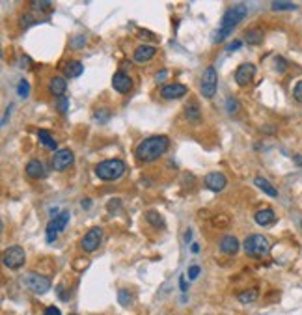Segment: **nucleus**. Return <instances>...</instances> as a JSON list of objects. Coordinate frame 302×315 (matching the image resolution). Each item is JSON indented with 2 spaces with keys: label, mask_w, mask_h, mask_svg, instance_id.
I'll return each mask as SVG.
<instances>
[{
  "label": "nucleus",
  "mask_w": 302,
  "mask_h": 315,
  "mask_svg": "<svg viewBox=\"0 0 302 315\" xmlns=\"http://www.w3.org/2000/svg\"><path fill=\"white\" fill-rule=\"evenodd\" d=\"M170 148V138L164 135H155L149 136V138L142 140L138 144V148L134 150V157L138 159V162L144 164H149V162H155L159 160L160 157L168 151Z\"/></svg>",
  "instance_id": "nucleus-1"
},
{
  "label": "nucleus",
  "mask_w": 302,
  "mask_h": 315,
  "mask_svg": "<svg viewBox=\"0 0 302 315\" xmlns=\"http://www.w3.org/2000/svg\"><path fill=\"white\" fill-rule=\"evenodd\" d=\"M246 11L248 10H246L245 4L231 6L230 10L224 11V15H222V19H220V25H218V30L213 34V39H211L213 45H218V43L224 41L226 37H230L233 28H235V26L246 17Z\"/></svg>",
  "instance_id": "nucleus-2"
},
{
  "label": "nucleus",
  "mask_w": 302,
  "mask_h": 315,
  "mask_svg": "<svg viewBox=\"0 0 302 315\" xmlns=\"http://www.w3.org/2000/svg\"><path fill=\"white\" fill-rule=\"evenodd\" d=\"M95 176L101 181H118L125 174V162L122 159H108L103 160L93 168Z\"/></svg>",
  "instance_id": "nucleus-3"
},
{
  "label": "nucleus",
  "mask_w": 302,
  "mask_h": 315,
  "mask_svg": "<svg viewBox=\"0 0 302 315\" xmlns=\"http://www.w3.org/2000/svg\"><path fill=\"white\" fill-rule=\"evenodd\" d=\"M243 250L246 252V256L250 258H265L271 252V243L265 235H259V233H254L250 237H246L245 244H243Z\"/></svg>",
  "instance_id": "nucleus-4"
},
{
  "label": "nucleus",
  "mask_w": 302,
  "mask_h": 315,
  "mask_svg": "<svg viewBox=\"0 0 302 315\" xmlns=\"http://www.w3.org/2000/svg\"><path fill=\"white\" fill-rule=\"evenodd\" d=\"M26 261V254L25 248H21L19 244H13V246L6 248L4 256H2V263L4 267H8L10 270H17L21 269Z\"/></svg>",
  "instance_id": "nucleus-5"
},
{
  "label": "nucleus",
  "mask_w": 302,
  "mask_h": 315,
  "mask_svg": "<svg viewBox=\"0 0 302 315\" xmlns=\"http://www.w3.org/2000/svg\"><path fill=\"white\" fill-rule=\"evenodd\" d=\"M23 285L28 287L32 293L43 295L51 289V280L47 278V276H41V274H37V272H28L23 276Z\"/></svg>",
  "instance_id": "nucleus-6"
},
{
  "label": "nucleus",
  "mask_w": 302,
  "mask_h": 315,
  "mask_svg": "<svg viewBox=\"0 0 302 315\" xmlns=\"http://www.w3.org/2000/svg\"><path fill=\"white\" fill-rule=\"evenodd\" d=\"M216 84H218V75H216L215 66H209V68H205L204 75H202V80H200V90H202V93H204L205 99H213V97H215Z\"/></svg>",
  "instance_id": "nucleus-7"
},
{
  "label": "nucleus",
  "mask_w": 302,
  "mask_h": 315,
  "mask_svg": "<svg viewBox=\"0 0 302 315\" xmlns=\"http://www.w3.org/2000/svg\"><path fill=\"white\" fill-rule=\"evenodd\" d=\"M69 218H71L69 211H62V213H58L54 218H51V222L47 224V243H54V241H56L58 233L66 229Z\"/></svg>",
  "instance_id": "nucleus-8"
},
{
  "label": "nucleus",
  "mask_w": 302,
  "mask_h": 315,
  "mask_svg": "<svg viewBox=\"0 0 302 315\" xmlns=\"http://www.w3.org/2000/svg\"><path fill=\"white\" fill-rule=\"evenodd\" d=\"M101 241H103V229H101V227H97V226L90 227L86 235L82 237L80 246H82V250H84V252L92 254V252H95V250L99 248Z\"/></svg>",
  "instance_id": "nucleus-9"
},
{
  "label": "nucleus",
  "mask_w": 302,
  "mask_h": 315,
  "mask_svg": "<svg viewBox=\"0 0 302 315\" xmlns=\"http://www.w3.org/2000/svg\"><path fill=\"white\" fill-rule=\"evenodd\" d=\"M254 77H256V66L254 64H241L239 68H237L235 71V82L241 86V88H245V86H248V84H252V80H254Z\"/></svg>",
  "instance_id": "nucleus-10"
},
{
  "label": "nucleus",
  "mask_w": 302,
  "mask_h": 315,
  "mask_svg": "<svg viewBox=\"0 0 302 315\" xmlns=\"http://www.w3.org/2000/svg\"><path fill=\"white\" fill-rule=\"evenodd\" d=\"M73 160H75V155L71 150H58L54 151V157H52V168L56 172H64L73 164Z\"/></svg>",
  "instance_id": "nucleus-11"
},
{
  "label": "nucleus",
  "mask_w": 302,
  "mask_h": 315,
  "mask_svg": "<svg viewBox=\"0 0 302 315\" xmlns=\"http://www.w3.org/2000/svg\"><path fill=\"white\" fill-rule=\"evenodd\" d=\"M187 93H189L187 86H185V84H179V82L164 84L163 88H160V97L166 99V101H174V99L185 97Z\"/></svg>",
  "instance_id": "nucleus-12"
},
{
  "label": "nucleus",
  "mask_w": 302,
  "mask_h": 315,
  "mask_svg": "<svg viewBox=\"0 0 302 315\" xmlns=\"http://www.w3.org/2000/svg\"><path fill=\"white\" fill-rule=\"evenodd\" d=\"M157 47L153 45H138L133 51V62L136 64H148L157 56Z\"/></svg>",
  "instance_id": "nucleus-13"
},
{
  "label": "nucleus",
  "mask_w": 302,
  "mask_h": 315,
  "mask_svg": "<svg viewBox=\"0 0 302 315\" xmlns=\"http://www.w3.org/2000/svg\"><path fill=\"white\" fill-rule=\"evenodd\" d=\"M226 183H228V179L222 172H211L205 176V186L213 192H222L226 188Z\"/></svg>",
  "instance_id": "nucleus-14"
},
{
  "label": "nucleus",
  "mask_w": 302,
  "mask_h": 315,
  "mask_svg": "<svg viewBox=\"0 0 302 315\" xmlns=\"http://www.w3.org/2000/svg\"><path fill=\"white\" fill-rule=\"evenodd\" d=\"M112 88L116 90L118 93H129L131 92V88H133V78L129 77V75H125V73H122V71L114 73Z\"/></svg>",
  "instance_id": "nucleus-15"
},
{
  "label": "nucleus",
  "mask_w": 302,
  "mask_h": 315,
  "mask_svg": "<svg viewBox=\"0 0 302 315\" xmlns=\"http://www.w3.org/2000/svg\"><path fill=\"white\" fill-rule=\"evenodd\" d=\"M254 220H256L257 226L267 227L276 222V213L272 211V209H269V207H265V209H259V211L254 215Z\"/></svg>",
  "instance_id": "nucleus-16"
},
{
  "label": "nucleus",
  "mask_w": 302,
  "mask_h": 315,
  "mask_svg": "<svg viewBox=\"0 0 302 315\" xmlns=\"http://www.w3.org/2000/svg\"><path fill=\"white\" fill-rule=\"evenodd\" d=\"M239 248H241V244L233 235H224L220 239V252L226 254V256H235L239 252Z\"/></svg>",
  "instance_id": "nucleus-17"
},
{
  "label": "nucleus",
  "mask_w": 302,
  "mask_h": 315,
  "mask_svg": "<svg viewBox=\"0 0 302 315\" xmlns=\"http://www.w3.org/2000/svg\"><path fill=\"white\" fill-rule=\"evenodd\" d=\"M26 176L30 177V179H43L45 177V168H43V164L37 159H32L26 164Z\"/></svg>",
  "instance_id": "nucleus-18"
},
{
  "label": "nucleus",
  "mask_w": 302,
  "mask_h": 315,
  "mask_svg": "<svg viewBox=\"0 0 302 315\" xmlns=\"http://www.w3.org/2000/svg\"><path fill=\"white\" fill-rule=\"evenodd\" d=\"M66 90H67V80L64 77H52L51 80H49V92H51L52 95H56L58 99L64 97Z\"/></svg>",
  "instance_id": "nucleus-19"
},
{
  "label": "nucleus",
  "mask_w": 302,
  "mask_h": 315,
  "mask_svg": "<svg viewBox=\"0 0 302 315\" xmlns=\"http://www.w3.org/2000/svg\"><path fill=\"white\" fill-rule=\"evenodd\" d=\"M82 71H84V66H82L80 60H69V62H66V66H64V73H66V77H69V78L80 77Z\"/></svg>",
  "instance_id": "nucleus-20"
},
{
  "label": "nucleus",
  "mask_w": 302,
  "mask_h": 315,
  "mask_svg": "<svg viewBox=\"0 0 302 315\" xmlns=\"http://www.w3.org/2000/svg\"><path fill=\"white\" fill-rule=\"evenodd\" d=\"M254 185L259 188V191H263L267 194V196H271V198H278V191L274 188V185H272L271 181H267L265 177H256L254 179Z\"/></svg>",
  "instance_id": "nucleus-21"
},
{
  "label": "nucleus",
  "mask_w": 302,
  "mask_h": 315,
  "mask_svg": "<svg viewBox=\"0 0 302 315\" xmlns=\"http://www.w3.org/2000/svg\"><path fill=\"white\" fill-rule=\"evenodd\" d=\"M37 138H39V144L45 148V150H51L54 151L56 150V140L52 138L51 133L47 129H39V133H37Z\"/></svg>",
  "instance_id": "nucleus-22"
},
{
  "label": "nucleus",
  "mask_w": 302,
  "mask_h": 315,
  "mask_svg": "<svg viewBox=\"0 0 302 315\" xmlns=\"http://www.w3.org/2000/svg\"><path fill=\"white\" fill-rule=\"evenodd\" d=\"M144 218H146V222L149 224V226H153V227H157V229H163L164 227V218H163V215H160L159 211H148L146 215H144Z\"/></svg>",
  "instance_id": "nucleus-23"
},
{
  "label": "nucleus",
  "mask_w": 302,
  "mask_h": 315,
  "mask_svg": "<svg viewBox=\"0 0 302 315\" xmlns=\"http://www.w3.org/2000/svg\"><path fill=\"white\" fill-rule=\"evenodd\" d=\"M185 118L189 119V121H198V119L202 118V110L196 101H190V103L185 107Z\"/></svg>",
  "instance_id": "nucleus-24"
},
{
  "label": "nucleus",
  "mask_w": 302,
  "mask_h": 315,
  "mask_svg": "<svg viewBox=\"0 0 302 315\" xmlns=\"http://www.w3.org/2000/svg\"><path fill=\"white\" fill-rule=\"evenodd\" d=\"M245 37H246V43H250V45H259V43L263 41L265 34H263L261 28H250V30L245 32Z\"/></svg>",
  "instance_id": "nucleus-25"
},
{
  "label": "nucleus",
  "mask_w": 302,
  "mask_h": 315,
  "mask_svg": "<svg viewBox=\"0 0 302 315\" xmlns=\"http://www.w3.org/2000/svg\"><path fill=\"white\" fill-rule=\"evenodd\" d=\"M257 297H259L257 289H245V291H241V293H239V297H237V299L241 300L243 304H250V302L257 300Z\"/></svg>",
  "instance_id": "nucleus-26"
},
{
  "label": "nucleus",
  "mask_w": 302,
  "mask_h": 315,
  "mask_svg": "<svg viewBox=\"0 0 302 315\" xmlns=\"http://www.w3.org/2000/svg\"><path fill=\"white\" fill-rule=\"evenodd\" d=\"M271 8L274 11H293V10H297L298 6L293 4V2H282V0H278V2H272Z\"/></svg>",
  "instance_id": "nucleus-27"
},
{
  "label": "nucleus",
  "mask_w": 302,
  "mask_h": 315,
  "mask_svg": "<svg viewBox=\"0 0 302 315\" xmlns=\"http://www.w3.org/2000/svg\"><path fill=\"white\" fill-rule=\"evenodd\" d=\"M118 302L123 306V308H129V306L133 304V295L129 293L127 289H119L118 291Z\"/></svg>",
  "instance_id": "nucleus-28"
},
{
  "label": "nucleus",
  "mask_w": 302,
  "mask_h": 315,
  "mask_svg": "<svg viewBox=\"0 0 302 315\" xmlns=\"http://www.w3.org/2000/svg\"><path fill=\"white\" fill-rule=\"evenodd\" d=\"M226 110H228V114H237L239 110H241V107H239V103H237L235 97L226 99Z\"/></svg>",
  "instance_id": "nucleus-29"
},
{
  "label": "nucleus",
  "mask_w": 302,
  "mask_h": 315,
  "mask_svg": "<svg viewBox=\"0 0 302 315\" xmlns=\"http://www.w3.org/2000/svg\"><path fill=\"white\" fill-rule=\"evenodd\" d=\"M69 47H71V49H84V47H86V36H82V34L75 36L71 41H69Z\"/></svg>",
  "instance_id": "nucleus-30"
},
{
  "label": "nucleus",
  "mask_w": 302,
  "mask_h": 315,
  "mask_svg": "<svg viewBox=\"0 0 302 315\" xmlns=\"http://www.w3.org/2000/svg\"><path fill=\"white\" fill-rule=\"evenodd\" d=\"M28 93H30V86H28V82H26V80H21L19 86H17V95H19L21 99H26L28 97Z\"/></svg>",
  "instance_id": "nucleus-31"
},
{
  "label": "nucleus",
  "mask_w": 302,
  "mask_h": 315,
  "mask_svg": "<svg viewBox=\"0 0 302 315\" xmlns=\"http://www.w3.org/2000/svg\"><path fill=\"white\" fill-rule=\"evenodd\" d=\"M19 21L23 26H32V25H36V17L32 15V13H25V15H21Z\"/></svg>",
  "instance_id": "nucleus-32"
},
{
  "label": "nucleus",
  "mask_w": 302,
  "mask_h": 315,
  "mask_svg": "<svg viewBox=\"0 0 302 315\" xmlns=\"http://www.w3.org/2000/svg\"><path fill=\"white\" fill-rule=\"evenodd\" d=\"M58 110H60V114H67V110H69V99L66 95L58 99Z\"/></svg>",
  "instance_id": "nucleus-33"
},
{
  "label": "nucleus",
  "mask_w": 302,
  "mask_h": 315,
  "mask_svg": "<svg viewBox=\"0 0 302 315\" xmlns=\"http://www.w3.org/2000/svg\"><path fill=\"white\" fill-rule=\"evenodd\" d=\"M293 97H295L297 103H302V80H298V82L295 84V88H293Z\"/></svg>",
  "instance_id": "nucleus-34"
},
{
  "label": "nucleus",
  "mask_w": 302,
  "mask_h": 315,
  "mask_svg": "<svg viewBox=\"0 0 302 315\" xmlns=\"http://www.w3.org/2000/svg\"><path fill=\"white\" fill-rule=\"evenodd\" d=\"M274 66H276V71L278 73H284L287 69V62L284 60L282 56H276L274 58Z\"/></svg>",
  "instance_id": "nucleus-35"
},
{
  "label": "nucleus",
  "mask_w": 302,
  "mask_h": 315,
  "mask_svg": "<svg viewBox=\"0 0 302 315\" xmlns=\"http://www.w3.org/2000/svg\"><path fill=\"white\" fill-rule=\"evenodd\" d=\"M200 272H202V269L198 267V265H192V267H189V280H196L198 276H200Z\"/></svg>",
  "instance_id": "nucleus-36"
},
{
  "label": "nucleus",
  "mask_w": 302,
  "mask_h": 315,
  "mask_svg": "<svg viewBox=\"0 0 302 315\" xmlns=\"http://www.w3.org/2000/svg\"><path fill=\"white\" fill-rule=\"evenodd\" d=\"M108 118H110V110L105 109V110H101V112H99V110L95 112V119H97V121H107Z\"/></svg>",
  "instance_id": "nucleus-37"
},
{
  "label": "nucleus",
  "mask_w": 302,
  "mask_h": 315,
  "mask_svg": "<svg viewBox=\"0 0 302 315\" xmlns=\"http://www.w3.org/2000/svg\"><path fill=\"white\" fill-rule=\"evenodd\" d=\"M32 8H47V10H51L52 4L51 2H30Z\"/></svg>",
  "instance_id": "nucleus-38"
},
{
  "label": "nucleus",
  "mask_w": 302,
  "mask_h": 315,
  "mask_svg": "<svg viewBox=\"0 0 302 315\" xmlns=\"http://www.w3.org/2000/svg\"><path fill=\"white\" fill-rule=\"evenodd\" d=\"M43 315H62V313H60V310H58L56 306H49V308H47L45 313H43Z\"/></svg>",
  "instance_id": "nucleus-39"
},
{
  "label": "nucleus",
  "mask_w": 302,
  "mask_h": 315,
  "mask_svg": "<svg viewBox=\"0 0 302 315\" xmlns=\"http://www.w3.org/2000/svg\"><path fill=\"white\" fill-rule=\"evenodd\" d=\"M241 47H243V41H233V43H230V45H228V52L237 51V49H241Z\"/></svg>",
  "instance_id": "nucleus-40"
},
{
  "label": "nucleus",
  "mask_w": 302,
  "mask_h": 315,
  "mask_svg": "<svg viewBox=\"0 0 302 315\" xmlns=\"http://www.w3.org/2000/svg\"><path fill=\"white\" fill-rule=\"evenodd\" d=\"M119 203H122V202H119V200H112V202H108V211L112 213L114 209H118Z\"/></svg>",
  "instance_id": "nucleus-41"
},
{
  "label": "nucleus",
  "mask_w": 302,
  "mask_h": 315,
  "mask_svg": "<svg viewBox=\"0 0 302 315\" xmlns=\"http://www.w3.org/2000/svg\"><path fill=\"white\" fill-rule=\"evenodd\" d=\"M75 263H78V265H75V269H82V267L86 269V267H88V259H77Z\"/></svg>",
  "instance_id": "nucleus-42"
},
{
  "label": "nucleus",
  "mask_w": 302,
  "mask_h": 315,
  "mask_svg": "<svg viewBox=\"0 0 302 315\" xmlns=\"http://www.w3.org/2000/svg\"><path fill=\"white\" fill-rule=\"evenodd\" d=\"M166 77H168V71H160L159 75L155 77V80H157V82H164V78Z\"/></svg>",
  "instance_id": "nucleus-43"
},
{
  "label": "nucleus",
  "mask_w": 302,
  "mask_h": 315,
  "mask_svg": "<svg viewBox=\"0 0 302 315\" xmlns=\"http://www.w3.org/2000/svg\"><path fill=\"white\" fill-rule=\"evenodd\" d=\"M190 241H192V232H190V229H189V232L185 233V243L189 244V243H190Z\"/></svg>",
  "instance_id": "nucleus-44"
},
{
  "label": "nucleus",
  "mask_w": 302,
  "mask_h": 315,
  "mask_svg": "<svg viewBox=\"0 0 302 315\" xmlns=\"http://www.w3.org/2000/svg\"><path fill=\"white\" fill-rule=\"evenodd\" d=\"M293 160H295V164L302 166V155H293Z\"/></svg>",
  "instance_id": "nucleus-45"
},
{
  "label": "nucleus",
  "mask_w": 302,
  "mask_h": 315,
  "mask_svg": "<svg viewBox=\"0 0 302 315\" xmlns=\"http://www.w3.org/2000/svg\"><path fill=\"white\" fill-rule=\"evenodd\" d=\"M263 131H265V133H269V135H274V133H276V131H274V127H271V125H269V127H263Z\"/></svg>",
  "instance_id": "nucleus-46"
},
{
  "label": "nucleus",
  "mask_w": 302,
  "mask_h": 315,
  "mask_svg": "<svg viewBox=\"0 0 302 315\" xmlns=\"http://www.w3.org/2000/svg\"><path fill=\"white\" fill-rule=\"evenodd\" d=\"M190 250H192V254H198V252H200V246H198V244H192V246H190Z\"/></svg>",
  "instance_id": "nucleus-47"
},
{
  "label": "nucleus",
  "mask_w": 302,
  "mask_h": 315,
  "mask_svg": "<svg viewBox=\"0 0 302 315\" xmlns=\"http://www.w3.org/2000/svg\"><path fill=\"white\" fill-rule=\"evenodd\" d=\"M90 200H82V207H86V209H90Z\"/></svg>",
  "instance_id": "nucleus-48"
},
{
  "label": "nucleus",
  "mask_w": 302,
  "mask_h": 315,
  "mask_svg": "<svg viewBox=\"0 0 302 315\" xmlns=\"http://www.w3.org/2000/svg\"><path fill=\"white\" fill-rule=\"evenodd\" d=\"M71 315H77V313H71Z\"/></svg>",
  "instance_id": "nucleus-49"
}]
</instances>
